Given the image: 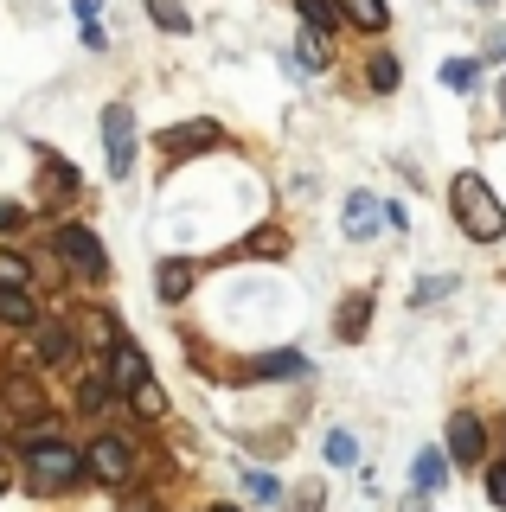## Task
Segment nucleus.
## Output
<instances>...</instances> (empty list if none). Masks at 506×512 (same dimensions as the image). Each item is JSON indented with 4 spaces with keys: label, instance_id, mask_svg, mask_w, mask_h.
<instances>
[{
    "label": "nucleus",
    "instance_id": "f257e3e1",
    "mask_svg": "<svg viewBox=\"0 0 506 512\" xmlns=\"http://www.w3.org/2000/svg\"><path fill=\"white\" fill-rule=\"evenodd\" d=\"M449 205H455V224H462L474 244H500V237H506V205L487 192L481 173H455V180H449Z\"/></svg>",
    "mask_w": 506,
    "mask_h": 512
},
{
    "label": "nucleus",
    "instance_id": "f03ea898",
    "mask_svg": "<svg viewBox=\"0 0 506 512\" xmlns=\"http://www.w3.org/2000/svg\"><path fill=\"white\" fill-rule=\"evenodd\" d=\"M84 474H90V461L77 455V448H65V442H39L33 455H26V480H33V493H65Z\"/></svg>",
    "mask_w": 506,
    "mask_h": 512
},
{
    "label": "nucleus",
    "instance_id": "7ed1b4c3",
    "mask_svg": "<svg viewBox=\"0 0 506 512\" xmlns=\"http://www.w3.org/2000/svg\"><path fill=\"white\" fill-rule=\"evenodd\" d=\"M103 160H109V180H129V167H135V109L129 103L103 109Z\"/></svg>",
    "mask_w": 506,
    "mask_h": 512
},
{
    "label": "nucleus",
    "instance_id": "20e7f679",
    "mask_svg": "<svg viewBox=\"0 0 506 512\" xmlns=\"http://www.w3.org/2000/svg\"><path fill=\"white\" fill-rule=\"evenodd\" d=\"M84 461H90V480H103V487H129V474H135V448L122 436H97L84 448Z\"/></svg>",
    "mask_w": 506,
    "mask_h": 512
},
{
    "label": "nucleus",
    "instance_id": "39448f33",
    "mask_svg": "<svg viewBox=\"0 0 506 512\" xmlns=\"http://www.w3.org/2000/svg\"><path fill=\"white\" fill-rule=\"evenodd\" d=\"M58 256H65L77 276H109V256H103V244L84 231V224H58Z\"/></svg>",
    "mask_w": 506,
    "mask_h": 512
},
{
    "label": "nucleus",
    "instance_id": "423d86ee",
    "mask_svg": "<svg viewBox=\"0 0 506 512\" xmlns=\"http://www.w3.org/2000/svg\"><path fill=\"white\" fill-rule=\"evenodd\" d=\"M0 410H7L13 423H45V410H52V404H45V391L26 372H13L7 384H0Z\"/></svg>",
    "mask_w": 506,
    "mask_h": 512
},
{
    "label": "nucleus",
    "instance_id": "0eeeda50",
    "mask_svg": "<svg viewBox=\"0 0 506 512\" xmlns=\"http://www.w3.org/2000/svg\"><path fill=\"white\" fill-rule=\"evenodd\" d=\"M449 461H462V468H474V461H487V429L474 410H455L449 416Z\"/></svg>",
    "mask_w": 506,
    "mask_h": 512
},
{
    "label": "nucleus",
    "instance_id": "6e6552de",
    "mask_svg": "<svg viewBox=\"0 0 506 512\" xmlns=\"http://www.w3.org/2000/svg\"><path fill=\"white\" fill-rule=\"evenodd\" d=\"M193 282H199V263H193V256H167V263L154 269V295H161L167 308H180V301L193 295Z\"/></svg>",
    "mask_w": 506,
    "mask_h": 512
},
{
    "label": "nucleus",
    "instance_id": "1a4fd4ad",
    "mask_svg": "<svg viewBox=\"0 0 506 512\" xmlns=\"http://www.w3.org/2000/svg\"><path fill=\"white\" fill-rule=\"evenodd\" d=\"M218 141H225V128H218L212 116H199V122L167 128V141H161V148H167L173 160H186V154H199V148H218Z\"/></svg>",
    "mask_w": 506,
    "mask_h": 512
},
{
    "label": "nucleus",
    "instance_id": "9d476101",
    "mask_svg": "<svg viewBox=\"0 0 506 512\" xmlns=\"http://www.w3.org/2000/svg\"><path fill=\"white\" fill-rule=\"evenodd\" d=\"M141 384H148V359H141V346H116V359H109V391L135 397Z\"/></svg>",
    "mask_w": 506,
    "mask_h": 512
},
{
    "label": "nucleus",
    "instance_id": "9b49d317",
    "mask_svg": "<svg viewBox=\"0 0 506 512\" xmlns=\"http://www.w3.org/2000/svg\"><path fill=\"white\" fill-rule=\"evenodd\" d=\"M391 212H385V199H372V192H353V199H346V237H372L378 224H385Z\"/></svg>",
    "mask_w": 506,
    "mask_h": 512
},
{
    "label": "nucleus",
    "instance_id": "f8f14e48",
    "mask_svg": "<svg viewBox=\"0 0 506 512\" xmlns=\"http://www.w3.org/2000/svg\"><path fill=\"white\" fill-rule=\"evenodd\" d=\"M442 480H449V448H417V461H410V487L436 493Z\"/></svg>",
    "mask_w": 506,
    "mask_h": 512
},
{
    "label": "nucleus",
    "instance_id": "ddd939ff",
    "mask_svg": "<svg viewBox=\"0 0 506 512\" xmlns=\"http://www.w3.org/2000/svg\"><path fill=\"white\" fill-rule=\"evenodd\" d=\"M71 359H77V333L45 320V327H39V365H71Z\"/></svg>",
    "mask_w": 506,
    "mask_h": 512
},
{
    "label": "nucleus",
    "instance_id": "4468645a",
    "mask_svg": "<svg viewBox=\"0 0 506 512\" xmlns=\"http://www.w3.org/2000/svg\"><path fill=\"white\" fill-rule=\"evenodd\" d=\"M340 13H346L359 32H385V26H391V7H385V0H340Z\"/></svg>",
    "mask_w": 506,
    "mask_h": 512
},
{
    "label": "nucleus",
    "instance_id": "2eb2a0df",
    "mask_svg": "<svg viewBox=\"0 0 506 512\" xmlns=\"http://www.w3.org/2000/svg\"><path fill=\"white\" fill-rule=\"evenodd\" d=\"M366 320H372V295H346L334 333H340V340H359V333H366Z\"/></svg>",
    "mask_w": 506,
    "mask_h": 512
},
{
    "label": "nucleus",
    "instance_id": "dca6fc26",
    "mask_svg": "<svg viewBox=\"0 0 506 512\" xmlns=\"http://www.w3.org/2000/svg\"><path fill=\"white\" fill-rule=\"evenodd\" d=\"M0 320H7V327H39V314H33V301H26V288H0Z\"/></svg>",
    "mask_w": 506,
    "mask_h": 512
},
{
    "label": "nucleus",
    "instance_id": "f3484780",
    "mask_svg": "<svg viewBox=\"0 0 506 512\" xmlns=\"http://www.w3.org/2000/svg\"><path fill=\"white\" fill-rule=\"evenodd\" d=\"M257 372H263V378H308V359L282 346V352H263V365H257Z\"/></svg>",
    "mask_w": 506,
    "mask_h": 512
},
{
    "label": "nucleus",
    "instance_id": "a211bd4d",
    "mask_svg": "<svg viewBox=\"0 0 506 512\" xmlns=\"http://www.w3.org/2000/svg\"><path fill=\"white\" fill-rule=\"evenodd\" d=\"M129 404H135V416H148V423H161V416H167V391H161V384H141V391L129 397Z\"/></svg>",
    "mask_w": 506,
    "mask_h": 512
},
{
    "label": "nucleus",
    "instance_id": "6ab92c4d",
    "mask_svg": "<svg viewBox=\"0 0 506 512\" xmlns=\"http://www.w3.org/2000/svg\"><path fill=\"white\" fill-rule=\"evenodd\" d=\"M148 20H154V26H167V32H186V26H193L180 0H148Z\"/></svg>",
    "mask_w": 506,
    "mask_h": 512
},
{
    "label": "nucleus",
    "instance_id": "aec40b11",
    "mask_svg": "<svg viewBox=\"0 0 506 512\" xmlns=\"http://www.w3.org/2000/svg\"><path fill=\"white\" fill-rule=\"evenodd\" d=\"M302 20H308L314 32H334V20H340V0H302Z\"/></svg>",
    "mask_w": 506,
    "mask_h": 512
},
{
    "label": "nucleus",
    "instance_id": "412c9836",
    "mask_svg": "<svg viewBox=\"0 0 506 512\" xmlns=\"http://www.w3.org/2000/svg\"><path fill=\"white\" fill-rule=\"evenodd\" d=\"M26 282H33V269H26V256L0 250V288H26Z\"/></svg>",
    "mask_w": 506,
    "mask_h": 512
},
{
    "label": "nucleus",
    "instance_id": "4be33fe9",
    "mask_svg": "<svg viewBox=\"0 0 506 512\" xmlns=\"http://www.w3.org/2000/svg\"><path fill=\"white\" fill-rule=\"evenodd\" d=\"M442 84H449V90H474V84H481V71H474L468 58H449V64H442Z\"/></svg>",
    "mask_w": 506,
    "mask_h": 512
},
{
    "label": "nucleus",
    "instance_id": "5701e85b",
    "mask_svg": "<svg viewBox=\"0 0 506 512\" xmlns=\"http://www.w3.org/2000/svg\"><path fill=\"white\" fill-rule=\"evenodd\" d=\"M295 52H302V64H314V71H321V64H327V32L302 26V45H295Z\"/></svg>",
    "mask_w": 506,
    "mask_h": 512
},
{
    "label": "nucleus",
    "instance_id": "b1692460",
    "mask_svg": "<svg viewBox=\"0 0 506 512\" xmlns=\"http://www.w3.org/2000/svg\"><path fill=\"white\" fill-rule=\"evenodd\" d=\"M353 455H359V442L346 436V429H334V436H327V461H334V468H353Z\"/></svg>",
    "mask_w": 506,
    "mask_h": 512
},
{
    "label": "nucleus",
    "instance_id": "393cba45",
    "mask_svg": "<svg viewBox=\"0 0 506 512\" xmlns=\"http://www.w3.org/2000/svg\"><path fill=\"white\" fill-rule=\"evenodd\" d=\"M372 90H398V58H391V52L372 58Z\"/></svg>",
    "mask_w": 506,
    "mask_h": 512
},
{
    "label": "nucleus",
    "instance_id": "a878e982",
    "mask_svg": "<svg viewBox=\"0 0 506 512\" xmlns=\"http://www.w3.org/2000/svg\"><path fill=\"white\" fill-rule=\"evenodd\" d=\"M244 487H250V493H257V500H263V506H270V500H282V487H276V474H257V468H244Z\"/></svg>",
    "mask_w": 506,
    "mask_h": 512
},
{
    "label": "nucleus",
    "instance_id": "bb28decb",
    "mask_svg": "<svg viewBox=\"0 0 506 512\" xmlns=\"http://www.w3.org/2000/svg\"><path fill=\"white\" fill-rule=\"evenodd\" d=\"M282 250H289V237H282L276 224H270V231H257V237H250V256H282Z\"/></svg>",
    "mask_w": 506,
    "mask_h": 512
},
{
    "label": "nucleus",
    "instance_id": "cd10ccee",
    "mask_svg": "<svg viewBox=\"0 0 506 512\" xmlns=\"http://www.w3.org/2000/svg\"><path fill=\"white\" fill-rule=\"evenodd\" d=\"M109 397H116V391H109V378H90L84 391H77V404H84V410H103Z\"/></svg>",
    "mask_w": 506,
    "mask_h": 512
},
{
    "label": "nucleus",
    "instance_id": "c85d7f7f",
    "mask_svg": "<svg viewBox=\"0 0 506 512\" xmlns=\"http://www.w3.org/2000/svg\"><path fill=\"white\" fill-rule=\"evenodd\" d=\"M487 500L506 512V461H494V468H487Z\"/></svg>",
    "mask_w": 506,
    "mask_h": 512
},
{
    "label": "nucleus",
    "instance_id": "c756f323",
    "mask_svg": "<svg viewBox=\"0 0 506 512\" xmlns=\"http://www.w3.org/2000/svg\"><path fill=\"white\" fill-rule=\"evenodd\" d=\"M449 288H455L449 276H436V282H423V288H417V301H436V295H449Z\"/></svg>",
    "mask_w": 506,
    "mask_h": 512
},
{
    "label": "nucleus",
    "instance_id": "7c9ffc66",
    "mask_svg": "<svg viewBox=\"0 0 506 512\" xmlns=\"http://www.w3.org/2000/svg\"><path fill=\"white\" fill-rule=\"evenodd\" d=\"M20 224V205H0V231H13Z\"/></svg>",
    "mask_w": 506,
    "mask_h": 512
},
{
    "label": "nucleus",
    "instance_id": "2f4dec72",
    "mask_svg": "<svg viewBox=\"0 0 506 512\" xmlns=\"http://www.w3.org/2000/svg\"><path fill=\"white\" fill-rule=\"evenodd\" d=\"M0 493H7V455H0Z\"/></svg>",
    "mask_w": 506,
    "mask_h": 512
},
{
    "label": "nucleus",
    "instance_id": "473e14b6",
    "mask_svg": "<svg viewBox=\"0 0 506 512\" xmlns=\"http://www.w3.org/2000/svg\"><path fill=\"white\" fill-rule=\"evenodd\" d=\"M212 512H237V506H212Z\"/></svg>",
    "mask_w": 506,
    "mask_h": 512
}]
</instances>
